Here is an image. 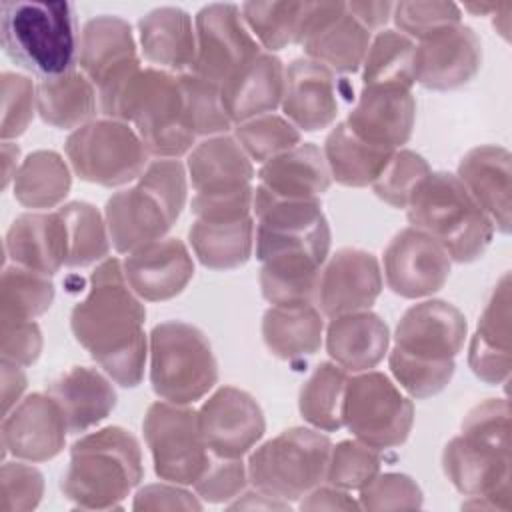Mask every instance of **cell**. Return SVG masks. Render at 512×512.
<instances>
[{"mask_svg":"<svg viewBox=\"0 0 512 512\" xmlns=\"http://www.w3.org/2000/svg\"><path fill=\"white\" fill-rule=\"evenodd\" d=\"M146 308L130 288L118 258L102 260L90 274L86 296L72 308L76 342L116 384L134 388L144 378L148 338Z\"/></svg>","mask_w":512,"mask_h":512,"instance_id":"1","label":"cell"},{"mask_svg":"<svg viewBox=\"0 0 512 512\" xmlns=\"http://www.w3.org/2000/svg\"><path fill=\"white\" fill-rule=\"evenodd\" d=\"M98 104L104 118L128 122L150 156L180 158L196 146L178 74L138 60L98 86Z\"/></svg>","mask_w":512,"mask_h":512,"instance_id":"2","label":"cell"},{"mask_svg":"<svg viewBox=\"0 0 512 512\" xmlns=\"http://www.w3.org/2000/svg\"><path fill=\"white\" fill-rule=\"evenodd\" d=\"M144 478L142 450L122 426H106L80 436L70 448L62 474V494L80 510H112Z\"/></svg>","mask_w":512,"mask_h":512,"instance_id":"3","label":"cell"},{"mask_svg":"<svg viewBox=\"0 0 512 512\" xmlns=\"http://www.w3.org/2000/svg\"><path fill=\"white\" fill-rule=\"evenodd\" d=\"M188 198V172L178 158L152 160L136 184L114 192L104 208L110 242L120 254L160 240Z\"/></svg>","mask_w":512,"mask_h":512,"instance_id":"4","label":"cell"},{"mask_svg":"<svg viewBox=\"0 0 512 512\" xmlns=\"http://www.w3.org/2000/svg\"><path fill=\"white\" fill-rule=\"evenodd\" d=\"M0 36L6 56L40 80L78 66L80 32L68 2H2Z\"/></svg>","mask_w":512,"mask_h":512,"instance_id":"5","label":"cell"},{"mask_svg":"<svg viewBox=\"0 0 512 512\" xmlns=\"http://www.w3.org/2000/svg\"><path fill=\"white\" fill-rule=\"evenodd\" d=\"M406 216L410 226L436 240L452 262L468 264L484 256L494 224L452 172H430L414 190Z\"/></svg>","mask_w":512,"mask_h":512,"instance_id":"6","label":"cell"},{"mask_svg":"<svg viewBox=\"0 0 512 512\" xmlns=\"http://www.w3.org/2000/svg\"><path fill=\"white\" fill-rule=\"evenodd\" d=\"M150 384L160 400L194 404L218 380V362L206 334L188 322L166 320L148 336Z\"/></svg>","mask_w":512,"mask_h":512,"instance_id":"7","label":"cell"},{"mask_svg":"<svg viewBox=\"0 0 512 512\" xmlns=\"http://www.w3.org/2000/svg\"><path fill=\"white\" fill-rule=\"evenodd\" d=\"M330 438L316 428H290L248 452L252 488L284 502H294L326 478Z\"/></svg>","mask_w":512,"mask_h":512,"instance_id":"8","label":"cell"},{"mask_svg":"<svg viewBox=\"0 0 512 512\" xmlns=\"http://www.w3.org/2000/svg\"><path fill=\"white\" fill-rule=\"evenodd\" d=\"M72 172L106 188L138 180L146 170L148 150L138 132L122 120L100 118L70 132L64 144Z\"/></svg>","mask_w":512,"mask_h":512,"instance_id":"9","label":"cell"},{"mask_svg":"<svg viewBox=\"0 0 512 512\" xmlns=\"http://www.w3.org/2000/svg\"><path fill=\"white\" fill-rule=\"evenodd\" d=\"M342 420L356 440L376 450L396 448L410 436L414 404L390 376L366 370L348 378Z\"/></svg>","mask_w":512,"mask_h":512,"instance_id":"10","label":"cell"},{"mask_svg":"<svg viewBox=\"0 0 512 512\" xmlns=\"http://www.w3.org/2000/svg\"><path fill=\"white\" fill-rule=\"evenodd\" d=\"M142 432L160 480L194 484L210 462L212 452L204 442L198 410L192 404L152 402L144 414Z\"/></svg>","mask_w":512,"mask_h":512,"instance_id":"11","label":"cell"},{"mask_svg":"<svg viewBox=\"0 0 512 512\" xmlns=\"http://www.w3.org/2000/svg\"><path fill=\"white\" fill-rule=\"evenodd\" d=\"M442 468L450 484L470 498L464 508H512L510 444L460 432L444 446Z\"/></svg>","mask_w":512,"mask_h":512,"instance_id":"12","label":"cell"},{"mask_svg":"<svg viewBox=\"0 0 512 512\" xmlns=\"http://www.w3.org/2000/svg\"><path fill=\"white\" fill-rule=\"evenodd\" d=\"M252 214L258 260L288 250H308L328 258L332 234L320 200H272L254 192Z\"/></svg>","mask_w":512,"mask_h":512,"instance_id":"13","label":"cell"},{"mask_svg":"<svg viewBox=\"0 0 512 512\" xmlns=\"http://www.w3.org/2000/svg\"><path fill=\"white\" fill-rule=\"evenodd\" d=\"M194 28L196 58L190 72L218 86L264 52L236 4L216 2L202 6L194 18Z\"/></svg>","mask_w":512,"mask_h":512,"instance_id":"14","label":"cell"},{"mask_svg":"<svg viewBox=\"0 0 512 512\" xmlns=\"http://www.w3.org/2000/svg\"><path fill=\"white\" fill-rule=\"evenodd\" d=\"M372 34L348 12L346 2H306L300 46L304 56L334 74L362 68Z\"/></svg>","mask_w":512,"mask_h":512,"instance_id":"15","label":"cell"},{"mask_svg":"<svg viewBox=\"0 0 512 512\" xmlns=\"http://www.w3.org/2000/svg\"><path fill=\"white\" fill-rule=\"evenodd\" d=\"M450 266L452 260L436 240L408 226L384 248L382 278L394 294L416 300L436 294L446 284Z\"/></svg>","mask_w":512,"mask_h":512,"instance_id":"16","label":"cell"},{"mask_svg":"<svg viewBox=\"0 0 512 512\" xmlns=\"http://www.w3.org/2000/svg\"><path fill=\"white\" fill-rule=\"evenodd\" d=\"M200 432L214 456L242 458L264 436L266 420L252 394L236 386H222L198 408Z\"/></svg>","mask_w":512,"mask_h":512,"instance_id":"17","label":"cell"},{"mask_svg":"<svg viewBox=\"0 0 512 512\" xmlns=\"http://www.w3.org/2000/svg\"><path fill=\"white\" fill-rule=\"evenodd\" d=\"M382 284L378 258L368 250L346 246L326 258L320 270L316 306L328 318L370 310Z\"/></svg>","mask_w":512,"mask_h":512,"instance_id":"18","label":"cell"},{"mask_svg":"<svg viewBox=\"0 0 512 512\" xmlns=\"http://www.w3.org/2000/svg\"><path fill=\"white\" fill-rule=\"evenodd\" d=\"M466 316L452 302L422 300L412 304L394 330L396 350L434 362L454 360L466 342Z\"/></svg>","mask_w":512,"mask_h":512,"instance_id":"19","label":"cell"},{"mask_svg":"<svg viewBox=\"0 0 512 512\" xmlns=\"http://www.w3.org/2000/svg\"><path fill=\"white\" fill-rule=\"evenodd\" d=\"M66 434L68 426L54 398L32 392L2 418V454L26 462H46L64 450Z\"/></svg>","mask_w":512,"mask_h":512,"instance_id":"20","label":"cell"},{"mask_svg":"<svg viewBox=\"0 0 512 512\" xmlns=\"http://www.w3.org/2000/svg\"><path fill=\"white\" fill-rule=\"evenodd\" d=\"M480 66L482 42L462 22L416 42V82L428 90H456L468 84Z\"/></svg>","mask_w":512,"mask_h":512,"instance_id":"21","label":"cell"},{"mask_svg":"<svg viewBox=\"0 0 512 512\" xmlns=\"http://www.w3.org/2000/svg\"><path fill=\"white\" fill-rule=\"evenodd\" d=\"M414 120L416 100L412 90L372 84L362 86L344 124L372 146L398 150L408 142Z\"/></svg>","mask_w":512,"mask_h":512,"instance_id":"22","label":"cell"},{"mask_svg":"<svg viewBox=\"0 0 512 512\" xmlns=\"http://www.w3.org/2000/svg\"><path fill=\"white\" fill-rule=\"evenodd\" d=\"M124 276L138 298L164 302L178 296L194 276V260L180 238L148 242L122 260Z\"/></svg>","mask_w":512,"mask_h":512,"instance_id":"23","label":"cell"},{"mask_svg":"<svg viewBox=\"0 0 512 512\" xmlns=\"http://www.w3.org/2000/svg\"><path fill=\"white\" fill-rule=\"evenodd\" d=\"M280 108L284 118L300 132L328 128L338 116L334 72L306 56L292 60L284 72Z\"/></svg>","mask_w":512,"mask_h":512,"instance_id":"24","label":"cell"},{"mask_svg":"<svg viewBox=\"0 0 512 512\" xmlns=\"http://www.w3.org/2000/svg\"><path fill=\"white\" fill-rule=\"evenodd\" d=\"M468 366L472 374L492 386L510 380V274L504 272L494 284L478 326L468 346Z\"/></svg>","mask_w":512,"mask_h":512,"instance_id":"25","label":"cell"},{"mask_svg":"<svg viewBox=\"0 0 512 512\" xmlns=\"http://www.w3.org/2000/svg\"><path fill=\"white\" fill-rule=\"evenodd\" d=\"M186 172L196 196H228L252 186L254 162L234 136L220 134L196 142Z\"/></svg>","mask_w":512,"mask_h":512,"instance_id":"26","label":"cell"},{"mask_svg":"<svg viewBox=\"0 0 512 512\" xmlns=\"http://www.w3.org/2000/svg\"><path fill=\"white\" fill-rule=\"evenodd\" d=\"M456 176L488 214L494 228L502 234L510 232V178L512 156L504 146L480 144L470 148L458 162Z\"/></svg>","mask_w":512,"mask_h":512,"instance_id":"27","label":"cell"},{"mask_svg":"<svg viewBox=\"0 0 512 512\" xmlns=\"http://www.w3.org/2000/svg\"><path fill=\"white\" fill-rule=\"evenodd\" d=\"M330 184L332 176L322 148L312 142H300L260 164L254 192L272 200H320Z\"/></svg>","mask_w":512,"mask_h":512,"instance_id":"28","label":"cell"},{"mask_svg":"<svg viewBox=\"0 0 512 512\" xmlns=\"http://www.w3.org/2000/svg\"><path fill=\"white\" fill-rule=\"evenodd\" d=\"M112 378L90 366H72L48 382L46 394L60 406L68 434H82L98 426L116 406Z\"/></svg>","mask_w":512,"mask_h":512,"instance_id":"29","label":"cell"},{"mask_svg":"<svg viewBox=\"0 0 512 512\" xmlns=\"http://www.w3.org/2000/svg\"><path fill=\"white\" fill-rule=\"evenodd\" d=\"M324 344L330 360L348 374L378 366L388 354V324L372 310H360L330 318L324 328Z\"/></svg>","mask_w":512,"mask_h":512,"instance_id":"30","label":"cell"},{"mask_svg":"<svg viewBox=\"0 0 512 512\" xmlns=\"http://www.w3.org/2000/svg\"><path fill=\"white\" fill-rule=\"evenodd\" d=\"M4 252L12 264L42 272L56 274L66 266V226L60 212H26L20 214L4 238Z\"/></svg>","mask_w":512,"mask_h":512,"instance_id":"31","label":"cell"},{"mask_svg":"<svg viewBox=\"0 0 512 512\" xmlns=\"http://www.w3.org/2000/svg\"><path fill=\"white\" fill-rule=\"evenodd\" d=\"M144 58L172 74L190 72L196 58V28L192 16L178 6H158L138 20Z\"/></svg>","mask_w":512,"mask_h":512,"instance_id":"32","label":"cell"},{"mask_svg":"<svg viewBox=\"0 0 512 512\" xmlns=\"http://www.w3.org/2000/svg\"><path fill=\"white\" fill-rule=\"evenodd\" d=\"M284 62L270 52L258 54L220 86L224 110L232 124L272 114L284 92Z\"/></svg>","mask_w":512,"mask_h":512,"instance_id":"33","label":"cell"},{"mask_svg":"<svg viewBox=\"0 0 512 512\" xmlns=\"http://www.w3.org/2000/svg\"><path fill=\"white\" fill-rule=\"evenodd\" d=\"M132 26L114 14H100L84 22L80 30L78 68L102 86L108 78L138 62Z\"/></svg>","mask_w":512,"mask_h":512,"instance_id":"34","label":"cell"},{"mask_svg":"<svg viewBox=\"0 0 512 512\" xmlns=\"http://www.w3.org/2000/svg\"><path fill=\"white\" fill-rule=\"evenodd\" d=\"M262 340L280 360L312 356L324 344V314L314 302L272 304L262 316Z\"/></svg>","mask_w":512,"mask_h":512,"instance_id":"35","label":"cell"},{"mask_svg":"<svg viewBox=\"0 0 512 512\" xmlns=\"http://www.w3.org/2000/svg\"><path fill=\"white\" fill-rule=\"evenodd\" d=\"M98 90L92 80L80 70L42 78L36 84L38 116L60 130H78L94 120Z\"/></svg>","mask_w":512,"mask_h":512,"instance_id":"36","label":"cell"},{"mask_svg":"<svg viewBox=\"0 0 512 512\" xmlns=\"http://www.w3.org/2000/svg\"><path fill=\"white\" fill-rule=\"evenodd\" d=\"M254 216L236 220H198L188 240L198 262L210 270H232L246 264L254 252Z\"/></svg>","mask_w":512,"mask_h":512,"instance_id":"37","label":"cell"},{"mask_svg":"<svg viewBox=\"0 0 512 512\" xmlns=\"http://www.w3.org/2000/svg\"><path fill=\"white\" fill-rule=\"evenodd\" d=\"M260 268V290L270 304H316L320 270L326 258L308 250H288L272 254Z\"/></svg>","mask_w":512,"mask_h":512,"instance_id":"38","label":"cell"},{"mask_svg":"<svg viewBox=\"0 0 512 512\" xmlns=\"http://www.w3.org/2000/svg\"><path fill=\"white\" fill-rule=\"evenodd\" d=\"M322 154L332 180L350 188L372 186L382 174L394 150L372 146L360 140L344 122L328 132Z\"/></svg>","mask_w":512,"mask_h":512,"instance_id":"39","label":"cell"},{"mask_svg":"<svg viewBox=\"0 0 512 512\" xmlns=\"http://www.w3.org/2000/svg\"><path fill=\"white\" fill-rule=\"evenodd\" d=\"M72 186L70 164L54 150H34L16 170L12 190L14 198L24 206L48 210L64 202Z\"/></svg>","mask_w":512,"mask_h":512,"instance_id":"40","label":"cell"},{"mask_svg":"<svg viewBox=\"0 0 512 512\" xmlns=\"http://www.w3.org/2000/svg\"><path fill=\"white\" fill-rule=\"evenodd\" d=\"M348 378V372L332 360L320 362L306 378L298 394V412L304 422L320 432H336L342 428Z\"/></svg>","mask_w":512,"mask_h":512,"instance_id":"41","label":"cell"},{"mask_svg":"<svg viewBox=\"0 0 512 512\" xmlns=\"http://www.w3.org/2000/svg\"><path fill=\"white\" fill-rule=\"evenodd\" d=\"M372 84L412 90L416 84V42L398 30L376 32L362 62V86Z\"/></svg>","mask_w":512,"mask_h":512,"instance_id":"42","label":"cell"},{"mask_svg":"<svg viewBox=\"0 0 512 512\" xmlns=\"http://www.w3.org/2000/svg\"><path fill=\"white\" fill-rule=\"evenodd\" d=\"M66 226V266L84 268L106 260L110 234L104 214L90 202H68L58 208Z\"/></svg>","mask_w":512,"mask_h":512,"instance_id":"43","label":"cell"},{"mask_svg":"<svg viewBox=\"0 0 512 512\" xmlns=\"http://www.w3.org/2000/svg\"><path fill=\"white\" fill-rule=\"evenodd\" d=\"M242 18L256 42L270 54L300 42L306 2H244Z\"/></svg>","mask_w":512,"mask_h":512,"instance_id":"44","label":"cell"},{"mask_svg":"<svg viewBox=\"0 0 512 512\" xmlns=\"http://www.w3.org/2000/svg\"><path fill=\"white\" fill-rule=\"evenodd\" d=\"M54 302L50 276L10 264L0 278V320H34Z\"/></svg>","mask_w":512,"mask_h":512,"instance_id":"45","label":"cell"},{"mask_svg":"<svg viewBox=\"0 0 512 512\" xmlns=\"http://www.w3.org/2000/svg\"><path fill=\"white\" fill-rule=\"evenodd\" d=\"M178 80L184 98V118L194 136L228 134L234 124L224 110L220 86L194 72L178 74Z\"/></svg>","mask_w":512,"mask_h":512,"instance_id":"46","label":"cell"},{"mask_svg":"<svg viewBox=\"0 0 512 512\" xmlns=\"http://www.w3.org/2000/svg\"><path fill=\"white\" fill-rule=\"evenodd\" d=\"M232 136L248 158L258 164H264L302 142V132L278 114H264L234 124Z\"/></svg>","mask_w":512,"mask_h":512,"instance_id":"47","label":"cell"},{"mask_svg":"<svg viewBox=\"0 0 512 512\" xmlns=\"http://www.w3.org/2000/svg\"><path fill=\"white\" fill-rule=\"evenodd\" d=\"M380 450L352 438L332 444L328 466H326V484H332L342 490H360L380 472Z\"/></svg>","mask_w":512,"mask_h":512,"instance_id":"48","label":"cell"},{"mask_svg":"<svg viewBox=\"0 0 512 512\" xmlns=\"http://www.w3.org/2000/svg\"><path fill=\"white\" fill-rule=\"evenodd\" d=\"M388 368L396 384H400V388L410 398L422 400V398L436 396L448 386V382L454 376L456 364L454 360L450 362L424 360L392 348L388 352Z\"/></svg>","mask_w":512,"mask_h":512,"instance_id":"49","label":"cell"},{"mask_svg":"<svg viewBox=\"0 0 512 512\" xmlns=\"http://www.w3.org/2000/svg\"><path fill=\"white\" fill-rule=\"evenodd\" d=\"M430 172V164L420 154L408 148H398L372 184V190L388 206L406 210L414 190Z\"/></svg>","mask_w":512,"mask_h":512,"instance_id":"50","label":"cell"},{"mask_svg":"<svg viewBox=\"0 0 512 512\" xmlns=\"http://www.w3.org/2000/svg\"><path fill=\"white\" fill-rule=\"evenodd\" d=\"M392 20L400 34L414 42L462 22V10L454 2H396Z\"/></svg>","mask_w":512,"mask_h":512,"instance_id":"51","label":"cell"},{"mask_svg":"<svg viewBox=\"0 0 512 512\" xmlns=\"http://www.w3.org/2000/svg\"><path fill=\"white\" fill-rule=\"evenodd\" d=\"M2 140L22 136L36 114V84L22 74L2 72Z\"/></svg>","mask_w":512,"mask_h":512,"instance_id":"52","label":"cell"},{"mask_svg":"<svg viewBox=\"0 0 512 512\" xmlns=\"http://www.w3.org/2000/svg\"><path fill=\"white\" fill-rule=\"evenodd\" d=\"M44 494L42 472L26 460L4 462L0 470V510L28 512L34 510Z\"/></svg>","mask_w":512,"mask_h":512,"instance_id":"53","label":"cell"},{"mask_svg":"<svg viewBox=\"0 0 512 512\" xmlns=\"http://www.w3.org/2000/svg\"><path fill=\"white\" fill-rule=\"evenodd\" d=\"M358 504L360 510L420 508L422 490L408 474L378 472L366 486L358 490Z\"/></svg>","mask_w":512,"mask_h":512,"instance_id":"54","label":"cell"},{"mask_svg":"<svg viewBox=\"0 0 512 512\" xmlns=\"http://www.w3.org/2000/svg\"><path fill=\"white\" fill-rule=\"evenodd\" d=\"M198 498L210 504H228L248 486V470L242 458L210 456L204 472L192 484Z\"/></svg>","mask_w":512,"mask_h":512,"instance_id":"55","label":"cell"},{"mask_svg":"<svg viewBox=\"0 0 512 512\" xmlns=\"http://www.w3.org/2000/svg\"><path fill=\"white\" fill-rule=\"evenodd\" d=\"M2 360L32 366L42 352V332L34 320H0Z\"/></svg>","mask_w":512,"mask_h":512,"instance_id":"56","label":"cell"},{"mask_svg":"<svg viewBox=\"0 0 512 512\" xmlns=\"http://www.w3.org/2000/svg\"><path fill=\"white\" fill-rule=\"evenodd\" d=\"M134 510H200L202 502L198 496L182 488V484L160 482L146 484L134 494Z\"/></svg>","mask_w":512,"mask_h":512,"instance_id":"57","label":"cell"},{"mask_svg":"<svg viewBox=\"0 0 512 512\" xmlns=\"http://www.w3.org/2000/svg\"><path fill=\"white\" fill-rule=\"evenodd\" d=\"M302 510H358L360 504L354 500L348 490L336 488L332 484L316 486L306 496L300 498L298 504Z\"/></svg>","mask_w":512,"mask_h":512,"instance_id":"58","label":"cell"},{"mask_svg":"<svg viewBox=\"0 0 512 512\" xmlns=\"http://www.w3.org/2000/svg\"><path fill=\"white\" fill-rule=\"evenodd\" d=\"M348 12L372 34L380 32L392 20L394 2L388 0H374V2H346Z\"/></svg>","mask_w":512,"mask_h":512,"instance_id":"59","label":"cell"},{"mask_svg":"<svg viewBox=\"0 0 512 512\" xmlns=\"http://www.w3.org/2000/svg\"><path fill=\"white\" fill-rule=\"evenodd\" d=\"M26 384L24 366L2 360V414H8L22 400Z\"/></svg>","mask_w":512,"mask_h":512,"instance_id":"60","label":"cell"},{"mask_svg":"<svg viewBox=\"0 0 512 512\" xmlns=\"http://www.w3.org/2000/svg\"><path fill=\"white\" fill-rule=\"evenodd\" d=\"M226 506L228 508H264V510H270V508H288L290 504L252 488V490H244L238 498H234V502H228Z\"/></svg>","mask_w":512,"mask_h":512,"instance_id":"61","label":"cell"},{"mask_svg":"<svg viewBox=\"0 0 512 512\" xmlns=\"http://www.w3.org/2000/svg\"><path fill=\"white\" fill-rule=\"evenodd\" d=\"M20 158V148L18 144L10 142V140H2V182H4V188L14 182V176H16V170L20 166L18 162Z\"/></svg>","mask_w":512,"mask_h":512,"instance_id":"62","label":"cell"}]
</instances>
